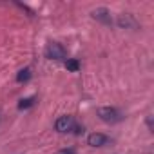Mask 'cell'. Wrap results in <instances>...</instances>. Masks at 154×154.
Here are the masks:
<instances>
[{
	"mask_svg": "<svg viewBox=\"0 0 154 154\" xmlns=\"http://www.w3.org/2000/svg\"><path fill=\"white\" fill-rule=\"evenodd\" d=\"M63 154H74V152H72V150H67V152H63Z\"/></svg>",
	"mask_w": 154,
	"mask_h": 154,
	"instance_id": "cell-10",
	"label": "cell"
},
{
	"mask_svg": "<svg viewBox=\"0 0 154 154\" xmlns=\"http://www.w3.org/2000/svg\"><path fill=\"white\" fill-rule=\"evenodd\" d=\"M31 76H33L31 69H29V67H24V69H20V71L17 72V82H18V84H26V82L31 80Z\"/></svg>",
	"mask_w": 154,
	"mask_h": 154,
	"instance_id": "cell-6",
	"label": "cell"
},
{
	"mask_svg": "<svg viewBox=\"0 0 154 154\" xmlns=\"http://www.w3.org/2000/svg\"><path fill=\"white\" fill-rule=\"evenodd\" d=\"M107 143H109V138L102 132H91L87 136V145H91V147H103Z\"/></svg>",
	"mask_w": 154,
	"mask_h": 154,
	"instance_id": "cell-4",
	"label": "cell"
},
{
	"mask_svg": "<svg viewBox=\"0 0 154 154\" xmlns=\"http://www.w3.org/2000/svg\"><path fill=\"white\" fill-rule=\"evenodd\" d=\"M93 17L96 20H100L102 24H112V18H111V13L105 9V8H98L93 11Z\"/></svg>",
	"mask_w": 154,
	"mask_h": 154,
	"instance_id": "cell-5",
	"label": "cell"
},
{
	"mask_svg": "<svg viewBox=\"0 0 154 154\" xmlns=\"http://www.w3.org/2000/svg\"><path fill=\"white\" fill-rule=\"evenodd\" d=\"M72 125H74V120H72V116H69V114H63V116H60L56 122H54V129L58 131V132H71L72 131Z\"/></svg>",
	"mask_w": 154,
	"mask_h": 154,
	"instance_id": "cell-3",
	"label": "cell"
},
{
	"mask_svg": "<svg viewBox=\"0 0 154 154\" xmlns=\"http://www.w3.org/2000/svg\"><path fill=\"white\" fill-rule=\"evenodd\" d=\"M35 102H36V98H35V96L24 98V100H20V102H18V109H20V111H27V109H31V107L35 105Z\"/></svg>",
	"mask_w": 154,
	"mask_h": 154,
	"instance_id": "cell-8",
	"label": "cell"
},
{
	"mask_svg": "<svg viewBox=\"0 0 154 154\" xmlns=\"http://www.w3.org/2000/svg\"><path fill=\"white\" fill-rule=\"evenodd\" d=\"M98 116L105 123H118L122 120V112L118 109H114V107H100L98 109Z\"/></svg>",
	"mask_w": 154,
	"mask_h": 154,
	"instance_id": "cell-1",
	"label": "cell"
},
{
	"mask_svg": "<svg viewBox=\"0 0 154 154\" xmlns=\"http://www.w3.org/2000/svg\"><path fill=\"white\" fill-rule=\"evenodd\" d=\"M45 56L49 60H65V49L62 44L58 42H51L47 47H45Z\"/></svg>",
	"mask_w": 154,
	"mask_h": 154,
	"instance_id": "cell-2",
	"label": "cell"
},
{
	"mask_svg": "<svg viewBox=\"0 0 154 154\" xmlns=\"http://www.w3.org/2000/svg\"><path fill=\"white\" fill-rule=\"evenodd\" d=\"M118 26H120V27H125V29H127V27H132V29H134V27H136V22H134V18H132L131 15H122V17L118 18Z\"/></svg>",
	"mask_w": 154,
	"mask_h": 154,
	"instance_id": "cell-7",
	"label": "cell"
},
{
	"mask_svg": "<svg viewBox=\"0 0 154 154\" xmlns=\"http://www.w3.org/2000/svg\"><path fill=\"white\" fill-rule=\"evenodd\" d=\"M65 67H67V71L76 72V71L80 69V62L76 60V58H67V60H65Z\"/></svg>",
	"mask_w": 154,
	"mask_h": 154,
	"instance_id": "cell-9",
	"label": "cell"
}]
</instances>
